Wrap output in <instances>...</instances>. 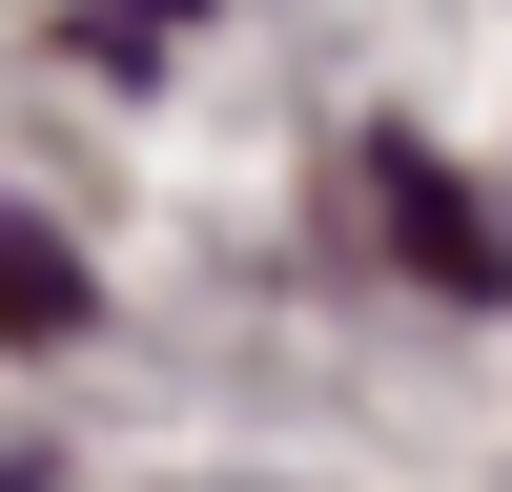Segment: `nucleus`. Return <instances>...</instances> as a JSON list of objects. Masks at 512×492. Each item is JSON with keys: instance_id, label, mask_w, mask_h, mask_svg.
Here are the masks:
<instances>
[{"instance_id": "f257e3e1", "label": "nucleus", "mask_w": 512, "mask_h": 492, "mask_svg": "<svg viewBox=\"0 0 512 492\" xmlns=\"http://www.w3.org/2000/svg\"><path fill=\"white\" fill-rule=\"evenodd\" d=\"M369 185H390V226H410V267H431V287H512V246L472 226V185H451L431 144H369Z\"/></svg>"}, {"instance_id": "f03ea898", "label": "nucleus", "mask_w": 512, "mask_h": 492, "mask_svg": "<svg viewBox=\"0 0 512 492\" xmlns=\"http://www.w3.org/2000/svg\"><path fill=\"white\" fill-rule=\"evenodd\" d=\"M0 328H82V267L21 226V205H0Z\"/></svg>"}]
</instances>
